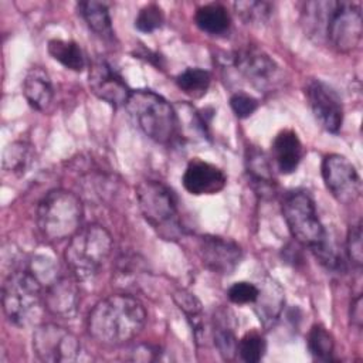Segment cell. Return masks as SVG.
Returning <instances> with one entry per match:
<instances>
[{
  "label": "cell",
  "mask_w": 363,
  "mask_h": 363,
  "mask_svg": "<svg viewBox=\"0 0 363 363\" xmlns=\"http://www.w3.org/2000/svg\"><path fill=\"white\" fill-rule=\"evenodd\" d=\"M302 16L311 35L325 40L340 52L353 51L362 41L363 14L359 3L309 1Z\"/></svg>",
  "instance_id": "6da1fadb"
},
{
  "label": "cell",
  "mask_w": 363,
  "mask_h": 363,
  "mask_svg": "<svg viewBox=\"0 0 363 363\" xmlns=\"http://www.w3.org/2000/svg\"><path fill=\"white\" fill-rule=\"evenodd\" d=\"M146 322V311L139 299L115 294L99 301L86 322L89 335L102 345H123L136 337Z\"/></svg>",
  "instance_id": "7a4b0ae2"
},
{
  "label": "cell",
  "mask_w": 363,
  "mask_h": 363,
  "mask_svg": "<svg viewBox=\"0 0 363 363\" xmlns=\"http://www.w3.org/2000/svg\"><path fill=\"white\" fill-rule=\"evenodd\" d=\"M84 208L79 197L72 191L55 189L38 203L35 223L41 237L50 242L71 238L79 228Z\"/></svg>",
  "instance_id": "3957f363"
},
{
  "label": "cell",
  "mask_w": 363,
  "mask_h": 363,
  "mask_svg": "<svg viewBox=\"0 0 363 363\" xmlns=\"http://www.w3.org/2000/svg\"><path fill=\"white\" fill-rule=\"evenodd\" d=\"M112 248L113 241L109 231L99 224H89L81 227L69 238L64 258L77 281H88L98 275Z\"/></svg>",
  "instance_id": "277c9868"
},
{
  "label": "cell",
  "mask_w": 363,
  "mask_h": 363,
  "mask_svg": "<svg viewBox=\"0 0 363 363\" xmlns=\"http://www.w3.org/2000/svg\"><path fill=\"white\" fill-rule=\"evenodd\" d=\"M125 108L138 128L152 140L169 145L176 139L177 115L162 95L150 89L132 91Z\"/></svg>",
  "instance_id": "5b68a950"
},
{
  "label": "cell",
  "mask_w": 363,
  "mask_h": 363,
  "mask_svg": "<svg viewBox=\"0 0 363 363\" xmlns=\"http://www.w3.org/2000/svg\"><path fill=\"white\" fill-rule=\"evenodd\" d=\"M1 302L7 319L16 326L26 328L41 315L44 286L30 269L14 271L3 284Z\"/></svg>",
  "instance_id": "8992f818"
},
{
  "label": "cell",
  "mask_w": 363,
  "mask_h": 363,
  "mask_svg": "<svg viewBox=\"0 0 363 363\" xmlns=\"http://www.w3.org/2000/svg\"><path fill=\"white\" fill-rule=\"evenodd\" d=\"M136 200L143 218L162 235L179 231L177 197L170 187L157 180H143L136 187Z\"/></svg>",
  "instance_id": "52a82bcc"
},
{
  "label": "cell",
  "mask_w": 363,
  "mask_h": 363,
  "mask_svg": "<svg viewBox=\"0 0 363 363\" xmlns=\"http://www.w3.org/2000/svg\"><path fill=\"white\" fill-rule=\"evenodd\" d=\"M282 216L292 237L311 250L328 240L323 224L320 223L315 203L305 190H294L284 196Z\"/></svg>",
  "instance_id": "ba28073f"
},
{
  "label": "cell",
  "mask_w": 363,
  "mask_h": 363,
  "mask_svg": "<svg viewBox=\"0 0 363 363\" xmlns=\"http://www.w3.org/2000/svg\"><path fill=\"white\" fill-rule=\"evenodd\" d=\"M33 350L41 362L67 363L77 360L81 345L78 337L57 323H44L33 333Z\"/></svg>",
  "instance_id": "9c48e42d"
},
{
  "label": "cell",
  "mask_w": 363,
  "mask_h": 363,
  "mask_svg": "<svg viewBox=\"0 0 363 363\" xmlns=\"http://www.w3.org/2000/svg\"><path fill=\"white\" fill-rule=\"evenodd\" d=\"M235 71L259 92L272 91L281 79L279 67L262 50L247 47L228 57Z\"/></svg>",
  "instance_id": "30bf717a"
},
{
  "label": "cell",
  "mask_w": 363,
  "mask_h": 363,
  "mask_svg": "<svg viewBox=\"0 0 363 363\" xmlns=\"http://www.w3.org/2000/svg\"><path fill=\"white\" fill-rule=\"evenodd\" d=\"M322 179L329 193L342 204H353L362 193V180L353 163L339 155L329 153L323 157Z\"/></svg>",
  "instance_id": "8fae6325"
},
{
  "label": "cell",
  "mask_w": 363,
  "mask_h": 363,
  "mask_svg": "<svg viewBox=\"0 0 363 363\" xmlns=\"http://www.w3.org/2000/svg\"><path fill=\"white\" fill-rule=\"evenodd\" d=\"M305 94L318 123L325 130L337 133L343 123V105L339 94L320 79H311Z\"/></svg>",
  "instance_id": "7c38bea8"
},
{
  "label": "cell",
  "mask_w": 363,
  "mask_h": 363,
  "mask_svg": "<svg viewBox=\"0 0 363 363\" xmlns=\"http://www.w3.org/2000/svg\"><path fill=\"white\" fill-rule=\"evenodd\" d=\"M88 85L95 96L115 108L125 106L132 94L123 78L105 60H95L91 64Z\"/></svg>",
  "instance_id": "4fadbf2b"
},
{
  "label": "cell",
  "mask_w": 363,
  "mask_h": 363,
  "mask_svg": "<svg viewBox=\"0 0 363 363\" xmlns=\"http://www.w3.org/2000/svg\"><path fill=\"white\" fill-rule=\"evenodd\" d=\"M199 254L203 265L220 275L233 274L242 259L241 247L218 235H203L199 241Z\"/></svg>",
  "instance_id": "5bb4252c"
},
{
  "label": "cell",
  "mask_w": 363,
  "mask_h": 363,
  "mask_svg": "<svg viewBox=\"0 0 363 363\" xmlns=\"http://www.w3.org/2000/svg\"><path fill=\"white\" fill-rule=\"evenodd\" d=\"M182 182L190 194H216L224 189L227 176L216 164L200 159H193L187 164Z\"/></svg>",
  "instance_id": "9a60e30c"
},
{
  "label": "cell",
  "mask_w": 363,
  "mask_h": 363,
  "mask_svg": "<svg viewBox=\"0 0 363 363\" xmlns=\"http://www.w3.org/2000/svg\"><path fill=\"white\" fill-rule=\"evenodd\" d=\"M78 291L68 277L55 275L44 285V306L55 316L69 319L78 311Z\"/></svg>",
  "instance_id": "2e32d148"
},
{
  "label": "cell",
  "mask_w": 363,
  "mask_h": 363,
  "mask_svg": "<svg viewBox=\"0 0 363 363\" xmlns=\"http://www.w3.org/2000/svg\"><path fill=\"white\" fill-rule=\"evenodd\" d=\"M303 156V146L296 132L292 129L281 130L272 142V157L282 174L296 170Z\"/></svg>",
  "instance_id": "e0dca14e"
},
{
  "label": "cell",
  "mask_w": 363,
  "mask_h": 363,
  "mask_svg": "<svg viewBox=\"0 0 363 363\" xmlns=\"http://www.w3.org/2000/svg\"><path fill=\"white\" fill-rule=\"evenodd\" d=\"M23 95L35 111H45L54 98V88L50 75L40 67L31 68L23 81Z\"/></svg>",
  "instance_id": "ac0fdd59"
},
{
  "label": "cell",
  "mask_w": 363,
  "mask_h": 363,
  "mask_svg": "<svg viewBox=\"0 0 363 363\" xmlns=\"http://www.w3.org/2000/svg\"><path fill=\"white\" fill-rule=\"evenodd\" d=\"M284 308V291L272 279H267L259 288L258 298L255 301V312L264 328H269L275 323Z\"/></svg>",
  "instance_id": "d6986e66"
},
{
  "label": "cell",
  "mask_w": 363,
  "mask_h": 363,
  "mask_svg": "<svg viewBox=\"0 0 363 363\" xmlns=\"http://www.w3.org/2000/svg\"><path fill=\"white\" fill-rule=\"evenodd\" d=\"M194 23L210 35H224L231 27V17L223 4L208 3L196 10Z\"/></svg>",
  "instance_id": "ffe728a7"
},
{
  "label": "cell",
  "mask_w": 363,
  "mask_h": 363,
  "mask_svg": "<svg viewBox=\"0 0 363 363\" xmlns=\"http://www.w3.org/2000/svg\"><path fill=\"white\" fill-rule=\"evenodd\" d=\"M78 10L89 30H92L101 38H112L113 28L108 6L101 1L89 0L78 3Z\"/></svg>",
  "instance_id": "44dd1931"
},
{
  "label": "cell",
  "mask_w": 363,
  "mask_h": 363,
  "mask_svg": "<svg viewBox=\"0 0 363 363\" xmlns=\"http://www.w3.org/2000/svg\"><path fill=\"white\" fill-rule=\"evenodd\" d=\"M47 50L55 61L71 71L81 72L85 68V55L75 41L52 38L48 41Z\"/></svg>",
  "instance_id": "7402d4cb"
},
{
  "label": "cell",
  "mask_w": 363,
  "mask_h": 363,
  "mask_svg": "<svg viewBox=\"0 0 363 363\" xmlns=\"http://www.w3.org/2000/svg\"><path fill=\"white\" fill-rule=\"evenodd\" d=\"M221 313V316L220 313L214 315V345L223 359L231 360L237 354L238 340L234 335L233 326L230 325V319H227V312L223 311Z\"/></svg>",
  "instance_id": "603a6c76"
},
{
  "label": "cell",
  "mask_w": 363,
  "mask_h": 363,
  "mask_svg": "<svg viewBox=\"0 0 363 363\" xmlns=\"http://www.w3.org/2000/svg\"><path fill=\"white\" fill-rule=\"evenodd\" d=\"M211 82L210 72L201 68H186L176 77V84L186 95L201 98L206 95Z\"/></svg>",
  "instance_id": "cb8c5ba5"
},
{
  "label": "cell",
  "mask_w": 363,
  "mask_h": 363,
  "mask_svg": "<svg viewBox=\"0 0 363 363\" xmlns=\"http://www.w3.org/2000/svg\"><path fill=\"white\" fill-rule=\"evenodd\" d=\"M173 299L179 309L184 313L186 319L189 320L196 339L199 340L200 333L203 332V306L201 302L194 296V294L179 289L173 294Z\"/></svg>",
  "instance_id": "d4e9b609"
},
{
  "label": "cell",
  "mask_w": 363,
  "mask_h": 363,
  "mask_svg": "<svg viewBox=\"0 0 363 363\" xmlns=\"http://www.w3.org/2000/svg\"><path fill=\"white\" fill-rule=\"evenodd\" d=\"M308 349L315 360L330 362L333 360L335 340L330 332L322 325H313L308 333Z\"/></svg>",
  "instance_id": "484cf974"
},
{
  "label": "cell",
  "mask_w": 363,
  "mask_h": 363,
  "mask_svg": "<svg viewBox=\"0 0 363 363\" xmlns=\"http://www.w3.org/2000/svg\"><path fill=\"white\" fill-rule=\"evenodd\" d=\"M247 172L252 183L261 187V191L269 190L274 186V177L268 159L262 152L254 147L247 153Z\"/></svg>",
  "instance_id": "4316f807"
},
{
  "label": "cell",
  "mask_w": 363,
  "mask_h": 363,
  "mask_svg": "<svg viewBox=\"0 0 363 363\" xmlns=\"http://www.w3.org/2000/svg\"><path fill=\"white\" fill-rule=\"evenodd\" d=\"M267 350L265 339L261 336V333L251 330L247 332L240 340L237 346V353L240 357L247 363H257L259 362Z\"/></svg>",
  "instance_id": "83f0119b"
},
{
  "label": "cell",
  "mask_w": 363,
  "mask_h": 363,
  "mask_svg": "<svg viewBox=\"0 0 363 363\" xmlns=\"http://www.w3.org/2000/svg\"><path fill=\"white\" fill-rule=\"evenodd\" d=\"M31 160V149L24 142H14L4 150L3 167L13 173H24Z\"/></svg>",
  "instance_id": "f1b7e54d"
},
{
  "label": "cell",
  "mask_w": 363,
  "mask_h": 363,
  "mask_svg": "<svg viewBox=\"0 0 363 363\" xmlns=\"http://www.w3.org/2000/svg\"><path fill=\"white\" fill-rule=\"evenodd\" d=\"M234 9L247 24H262L271 17L274 6L267 1H237Z\"/></svg>",
  "instance_id": "f546056e"
},
{
  "label": "cell",
  "mask_w": 363,
  "mask_h": 363,
  "mask_svg": "<svg viewBox=\"0 0 363 363\" xmlns=\"http://www.w3.org/2000/svg\"><path fill=\"white\" fill-rule=\"evenodd\" d=\"M163 21H164V14L162 7L155 3H149L139 10L135 18V27L139 31L149 34L159 30L163 26Z\"/></svg>",
  "instance_id": "4dcf8cb0"
},
{
  "label": "cell",
  "mask_w": 363,
  "mask_h": 363,
  "mask_svg": "<svg viewBox=\"0 0 363 363\" xmlns=\"http://www.w3.org/2000/svg\"><path fill=\"white\" fill-rule=\"evenodd\" d=\"M258 294H259V286H257L252 282H247V281L234 282L227 291L228 299L237 305L255 303Z\"/></svg>",
  "instance_id": "1f68e13d"
},
{
  "label": "cell",
  "mask_w": 363,
  "mask_h": 363,
  "mask_svg": "<svg viewBox=\"0 0 363 363\" xmlns=\"http://www.w3.org/2000/svg\"><path fill=\"white\" fill-rule=\"evenodd\" d=\"M346 248L349 259L353 265L360 267L363 262V245H362V224L357 223L352 225L347 231Z\"/></svg>",
  "instance_id": "d6a6232c"
},
{
  "label": "cell",
  "mask_w": 363,
  "mask_h": 363,
  "mask_svg": "<svg viewBox=\"0 0 363 363\" xmlns=\"http://www.w3.org/2000/svg\"><path fill=\"white\" fill-rule=\"evenodd\" d=\"M230 106L237 118H248L258 108V101L245 92H235L230 98Z\"/></svg>",
  "instance_id": "836d02e7"
},
{
  "label": "cell",
  "mask_w": 363,
  "mask_h": 363,
  "mask_svg": "<svg viewBox=\"0 0 363 363\" xmlns=\"http://www.w3.org/2000/svg\"><path fill=\"white\" fill-rule=\"evenodd\" d=\"M350 319H352V323H353L356 328H360V326H362L363 313H362V296H360V295H357L356 299L352 302Z\"/></svg>",
  "instance_id": "e575fe53"
}]
</instances>
